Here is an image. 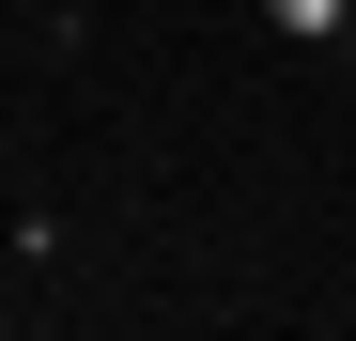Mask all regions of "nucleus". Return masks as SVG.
Wrapping results in <instances>:
<instances>
[{
    "label": "nucleus",
    "mask_w": 356,
    "mask_h": 341,
    "mask_svg": "<svg viewBox=\"0 0 356 341\" xmlns=\"http://www.w3.org/2000/svg\"><path fill=\"white\" fill-rule=\"evenodd\" d=\"M279 31H310V47H356V0H264Z\"/></svg>",
    "instance_id": "nucleus-1"
}]
</instances>
